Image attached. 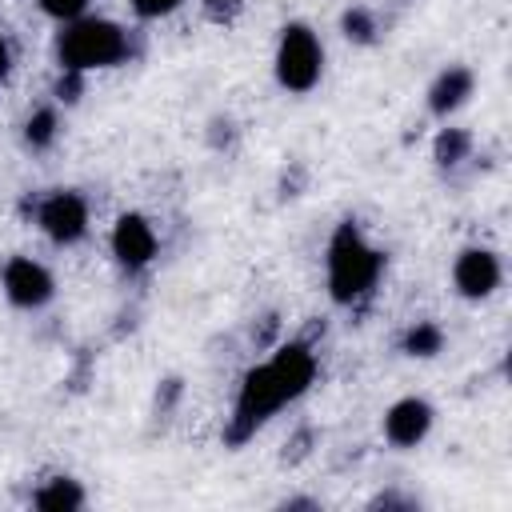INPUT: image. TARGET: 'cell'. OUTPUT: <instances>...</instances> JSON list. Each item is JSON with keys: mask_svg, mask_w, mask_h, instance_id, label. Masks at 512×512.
I'll return each mask as SVG.
<instances>
[{"mask_svg": "<svg viewBox=\"0 0 512 512\" xmlns=\"http://www.w3.org/2000/svg\"><path fill=\"white\" fill-rule=\"evenodd\" d=\"M384 268V256L364 244V236L352 224H340L328 244V288L336 304H356L372 292L376 276Z\"/></svg>", "mask_w": 512, "mask_h": 512, "instance_id": "cell-1", "label": "cell"}, {"mask_svg": "<svg viewBox=\"0 0 512 512\" xmlns=\"http://www.w3.org/2000/svg\"><path fill=\"white\" fill-rule=\"evenodd\" d=\"M128 56V36L108 20H72L60 36V64L68 72L108 68Z\"/></svg>", "mask_w": 512, "mask_h": 512, "instance_id": "cell-2", "label": "cell"}, {"mask_svg": "<svg viewBox=\"0 0 512 512\" xmlns=\"http://www.w3.org/2000/svg\"><path fill=\"white\" fill-rule=\"evenodd\" d=\"M320 64H324L320 40L304 24H288L284 36H280V48H276V76H280V84L292 88V92H308L320 80Z\"/></svg>", "mask_w": 512, "mask_h": 512, "instance_id": "cell-3", "label": "cell"}, {"mask_svg": "<svg viewBox=\"0 0 512 512\" xmlns=\"http://www.w3.org/2000/svg\"><path fill=\"white\" fill-rule=\"evenodd\" d=\"M4 296L16 304V308H44L52 300V276L44 264L28 260V256H16L4 264Z\"/></svg>", "mask_w": 512, "mask_h": 512, "instance_id": "cell-4", "label": "cell"}, {"mask_svg": "<svg viewBox=\"0 0 512 512\" xmlns=\"http://www.w3.org/2000/svg\"><path fill=\"white\" fill-rule=\"evenodd\" d=\"M40 228L56 244H76L88 232V204L76 192H52L40 204Z\"/></svg>", "mask_w": 512, "mask_h": 512, "instance_id": "cell-5", "label": "cell"}, {"mask_svg": "<svg viewBox=\"0 0 512 512\" xmlns=\"http://www.w3.org/2000/svg\"><path fill=\"white\" fill-rule=\"evenodd\" d=\"M112 252H116V260L124 268H132V272L144 268L156 256V232H152V224L144 216H136V212L120 216L116 220V232H112Z\"/></svg>", "mask_w": 512, "mask_h": 512, "instance_id": "cell-6", "label": "cell"}, {"mask_svg": "<svg viewBox=\"0 0 512 512\" xmlns=\"http://www.w3.org/2000/svg\"><path fill=\"white\" fill-rule=\"evenodd\" d=\"M268 372H272L280 396H284V400H296V396L312 384V376H316V360H312V352H308L304 344H284V348L268 360Z\"/></svg>", "mask_w": 512, "mask_h": 512, "instance_id": "cell-7", "label": "cell"}, {"mask_svg": "<svg viewBox=\"0 0 512 512\" xmlns=\"http://www.w3.org/2000/svg\"><path fill=\"white\" fill-rule=\"evenodd\" d=\"M428 428H432V408H428L424 400H416V396L396 400V404L388 408V416H384V436H388L392 444H400V448L420 444V440L428 436Z\"/></svg>", "mask_w": 512, "mask_h": 512, "instance_id": "cell-8", "label": "cell"}, {"mask_svg": "<svg viewBox=\"0 0 512 512\" xmlns=\"http://www.w3.org/2000/svg\"><path fill=\"white\" fill-rule=\"evenodd\" d=\"M452 276H456V288L464 296H488L500 284V260L488 248H468L456 256Z\"/></svg>", "mask_w": 512, "mask_h": 512, "instance_id": "cell-9", "label": "cell"}, {"mask_svg": "<svg viewBox=\"0 0 512 512\" xmlns=\"http://www.w3.org/2000/svg\"><path fill=\"white\" fill-rule=\"evenodd\" d=\"M468 96H472V72H468V68H448V72L436 76V84H432V92H428V108H432L436 116H448V112H456Z\"/></svg>", "mask_w": 512, "mask_h": 512, "instance_id": "cell-10", "label": "cell"}, {"mask_svg": "<svg viewBox=\"0 0 512 512\" xmlns=\"http://www.w3.org/2000/svg\"><path fill=\"white\" fill-rule=\"evenodd\" d=\"M32 504H36V508H80V504H84V488H80L76 480L60 476V480H48V484L32 496Z\"/></svg>", "mask_w": 512, "mask_h": 512, "instance_id": "cell-11", "label": "cell"}, {"mask_svg": "<svg viewBox=\"0 0 512 512\" xmlns=\"http://www.w3.org/2000/svg\"><path fill=\"white\" fill-rule=\"evenodd\" d=\"M440 344H444V332L436 324H428V320L412 324L408 336H404V352L408 356H432V352H440Z\"/></svg>", "mask_w": 512, "mask_h": 512, "instance_id": "cell-12", "label": "cell"}, {"mask_svg": "<svg viewBox=\"0 0 512 512\" xmlns=\"http://www.w3.org/2000/svg\"><path fill=\"white\" fill-rule=\"evenodd\" d=\"M468 148H472V136L464 132V128H444L440 136H436V160L440 164H460L464 156H468Z\"/></svg>", "mask_w": 512, "mask_h": 512, "instance_id": "cell-13", "label": "cell"}, {"mask_svg": "<svg viewBox=\"0 0 512 512\" xmlns=\"http://www.w3.org/2000/svg\"><path fill=\"white\" fill-rule=\"evenodd\" d=\"M24 140H28L32 148H48V144L56 140V112H52V108H36V112L28 116V124H24Z\"/></svg>", "mask_w": 512, "mask_h": 512, "instance_id": "cell-14", "label": "cell"}, {"mask_svg": "<svg viewBox=\"0 0 512 512\" xmlns=\"http://www.w3.org/2000/svg\"><path fill=\"white\" fill-rule=\"evenodd\" d=\"M372 32H376V24H372V16H368L364 8H352V12H344V36H348V40H356V44H368V40H372Z\"/></svg>", "mask_w": 512, "mask_h": 512, "instance_id": "cell-15", "label": "cell"}, {"mask_svg": "<svg viewBox=\"0 0 512 512\" xmlns=\"http://www.w3.org/2000/svg\"><path fill=\"white\" fill-rule=\"evenodd\" d=\"M40 8L48 16H56V20H80L84 8H88V0H40Z\"/></svg>", "mask_w": 512, "mask_h": 512, "instance_id": "cell-16", "label": "cell"}, {"mask_svg": "<svg viewBox=\"0 0 512 512\" xmlns=\"http://www.w3.org/2000/svg\"><path fill=\"white\" fill-rule=\"evenodd\" d=\"M176 4H180V0H132L136 16H144V20H152V16H168Z\"/></svg>", "mask_w": 512, "mask_h": 512, "instance_id": "cell-17", "label": "cell"}, {"mask_svg": "<svg viewBox=\"0 0 512 512\" xmlns=\"http://www.w3.org/2000/svg\"><path fill=\"white\" fill-rule=\"evenodd\" d=\"M76 92H80V72H68V68H64V76H60V84H56V96H60V100H76Z\"/></svg>", "mask_w": 512, "mask_h": 512, "instance_id": "cell-18", "label": "cell"}, {"mask_svg": "<svg viewBox=\"0 0 512 512\" xmlns=\"http://www.w3.org/2000/svg\"><path fill=\"white\" fill-rule=\"evenodd\" d=\"M240 12V0H208V16L212 20H232Z\"/></svg>", "mask_w": 512, "mask_h": 512, "instance_id": "cell-19", "label": "cell"}, {"mask_svg": "<svg viewBox=\"0 0 512 512\" xmlns=\"http://www.w3.org/2000/svg\"><path fill=\"white\" fill-rule=\"evenodd\" d=\"M8 72V48H4V40H0V76Z\"/></svg>", "mask_w": 512, "mask_h": 512, "instance_id": "cell-20", "label": "cell"}]
</instances>
